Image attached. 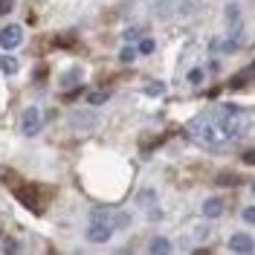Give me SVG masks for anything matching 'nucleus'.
Returning a JSON list of instances; mask_svg holds the SVG:
<instances>
[{"label": "nucleus", "instance_id": "nucleus-1", "mask_svg": "<svg viewBox=\"0 0 255 255\" xmlns=\"http://www.w3.org/2000/svg\"><path fill=\"white\" fill-rule=\"evenodd\" d=\"M238 108L235 105H223L218 108L215 116H200V136H203V142L209 145H226L232 142L235 136L241 133V119H238Z\"/></svg>", "mask_w": 255, "mask_h": 255}, {"label": "nucleus", "instance_id": "nucleus-2", "mask_svg": "<svg viewBox=\"0 0 255 255\" xmlns=\"http://www.w3.org/2000/svg\"><path fill=\"white\" fill-rule=\"evenodd\" d=\"M20 41H23V29L17 23H9L0 29V49H15Z\"/></svg>", "mask_w": 255, "mask_h": 255}, {"label": "nucleus", "instance_id": "nucleus-3", "mask_svg": "<svg viewBox=\"0 0 255 255\" xmlns=\"http://www.w3.org/2000/svg\"><path fill=\"white\" fill-rule=\"evenodd\" d=\"M113 235V226L105 221H90V229H87V238L93 241V244H105V241H111Z\"/></svg>", "mask_w": 255, "mask_h": 255}, {"label": "nucleus", "instance_id": "nucleus-4", "mask_svg": "<svg viewBox=\"0 0 255 255\" xmlns=\"http://www.w3.org/2000/svg\"><path fill=\"white\" fill-rule=\"evenodd\" d=\"M20 130H23L26 136H35V133L41 130V111H38V108H26L23 122H20Z\"/></svg>", "mask_w": 255, "mask_h": 255}, {"label": "nucleus", "instance_id": "nucleus-5", "mask_svg": "<svg viewBox=\"0 0 255 255\" xmlns=\"http://www.w3.org/2000/svg\"><path fill=\"white\" fill-rule=\"evenodd\" d=\"M229 250H232V253L250 255L255 250V244H253V238H247V235H232V238H229Z\"/></svg>", "mask_w": 255, "mask_h": 255}, {"label": "nucleus", "instance_id": "nucleus-6", "mask_svg": "<svg viewBox=\"0 0 255 255\" xmlns=\"http://www.w3.org/2000/svg\"><path fill=\"white\" fill-rule=\"evenodd\" d=\"M35 189H38V186H23V189H17V197H20L32 212H41L44 203H41V200H35Z\"/></svg>", "mask_w": 255, "mask_h": 255}, {"label": "nucleus", "instance_id": "nucleus-7", "mask_svg": "<svg viewBox=\"0 0 255 255\" xmlns=\"http://www.w3.org/2000/svg\"><path fill=\"white\" fill-rule=\"evenodd\" d=\"M203 215H206V218H221L223 215V200L221 197H209L206 203H203Z\"/></svg>", "mask_w": 255, "mask_h": 255}, {"label": "nucleus", "instance_id": "nucleus-8", "mask_svg": "<svg viewBox=\"0 0 255 255\" xmlns=\"http://www.w3.org/2000/svg\"><path fill=\"white\" fill-rule=\"evenodd\" d=\"M76 84H81V70L76 67V70H67L61 76V87H76Z\"/></svg>", "mask_w": 255, "mask_h": 255}, {"label": "nucleus", "instance_id": "nucleus-9", "mask_svg": "<svg viewBox=\"0 0 255 255\" xmlns=\"http://www.w3.org/2000/svg\"><path fill=\"white\" fill-rule=\"evenodd\" d=\"M168 250H171V244H168L165 238H154L151 241V247H148V253L151 255H162V253H168Z\"/></svg>", "mask_w": 255, "mask_h": 255}, {"label": "nucleus", "instance_id": "nucleus-10", "mask_svg": "<svg viewBox=\"0 0 255 255\" xmlns=\"http://www.w3.org/2000/svg\"><path fill=\"white\" fill-rule=\"evenodd\" d=\"M0 70H3L6 76H12V73H17V61L12 55H0Z\"/></svg>", "mask_w": 255, "mask_h": 255}, {"label": "nucleus", "instance_id": "nucleus-11", "mask_svg": "<svg viewBox=\"0 0 255 255\" xmlns=\"http://www.w3.org/2000/svg\"><path fill=\"white\" fill-rule=\"evenodd\" d=\"M108 99H111V93H108V90H93V93L87 96V102H90V105H105Z\"/></svg>", "mask_w": 255, "mask_h": 255}, {"label": "nucleus", "instance_id": "nucleus-12", "mask_svg": "<svg viewBox=\"0 0 255 255\" xmlns=\"http://www.w3.org/2000/svg\"><path fill=\"white\" fill-rule=\"evenodd\" d=\"M154 49H157L154 38H142V41H139V47H136V52H142V55H151Z\"/></svg>", "mask_w": 255, "mask_h": 255}, {"label": "nucleus", "instance_id": "nucleus-13", "mask_svg": "<svg viewBox=\"0 0 255 255\" xmlns=\"http://www.w3.org/2000/svg\"><path fill=\"white\" fill-rule=\"evenodd\" d=\"M145 93L148 96H162L165 93V84H162V81H151V84H145Z\"/></svg>", "mask_w": 255, "mask_h": 255}, {"label": "nucleus", "instance_id": "nucleus-14", "mask_svg": "<svg viewBox=\"0 0 255 255\" xmlns=\"http://www.w3.org/2000/svg\"><path fill=\"white\" fill-rule=\"evenodd\" d=\"M133 58H136V49H133V47H125L122 52H119V61H122V64H130Z\"/></svg>", "mask_w": 255, "mask_h": 255}, {"label": "nucleus", "instance_id": "nucleus-15", "mask_svg": "<svg viewBox=\"0 0 255 255\" xmlns=\"http://www.w3.org/2000/svg\"><path fill=\"white\" fill-rule=\"evenodd\" d=\"M218 49H221V52H235V49H238V38H229V41L218 44Z\"/></svg>", "mask_w": 255, "mask_h": 255}, {"label": "nucleus", "instance_id": "nucleus-16", "mask_svg": "<svg viewBox=\"0 0 255 255\" xmlns=\"http://www.w3.org/2000/svg\"><path fill=\"white\" fill-rule=\"evenodd\" d=\"M203 73H206V70H200V67H194V70L189 73V81H191V84H203Z\"/></svg>", "mask_w": 255, "mask_h": 255}, {"label": "nucleus", "instance_id": "nucleus-17", "mask_svg": "<svg viewBox=\"0 0 255 255\" xmlns=\"http://www.w3.org/2000/svg\"><path fill=\"white\" fill-rule=\"evenodd\" d=\"M241 218H244L247 223H255V209H253V206H247V209H244V215H241Z\"/></svg>", "mask_w": 255, "mask_h": 255}, {"label": "nucleus", "instance_id": "nucleus-18", "mask_svg": "<svg viewBox=\"0 0 255 255\" xmlns=\"http://www.w3.org/2000/svg\"><path fill=\"white\" fill-rule=\"evenodd\" d=\"M12 12V0H0V17Z\"/></svg>", "mask_w": 255, "mask_h": 255}, {"label": "nucleus", "instance_id": "nucleus-19", "mask_svg": "<svg viewBox=\"0 0 255 255\" xmlns=\"http://www.w3.org/2000/svg\"><path fill=\"white\" fill-rule=\"evenodd\" d=\"M226 17H229V20H238V6H229V9H226Z\"/></svg>", "mask_w": 255, "mask_h": 255}, {"label": "nucleus", "instance_id": "nucleus-20", "mask_svg": "<svg viewBox=\"0 0 255 255\" xmlns=\"http://www.w3.org/2000/svg\"><path fill=\"white\" fill-rule=\"evenodd\" d=\"M133 38H139V29H125V41H133Z\"/></svg>", "mask_w": 255, "mask_h": 255}]
</instances>
